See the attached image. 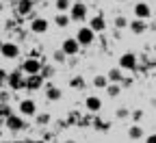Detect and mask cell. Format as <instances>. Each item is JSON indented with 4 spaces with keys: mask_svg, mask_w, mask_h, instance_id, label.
<instances>
[{
    "mask_svg": "<svg viewBox=\"0 0 156 143\" xmlns=\"http://www.w3.org/2000/svg\"><path fill=\"white\" fill-rule=\"evenodd\" d=\"M41 70H44V61H39V59H35V56L26 59L24 63H22V72H24L26 76H35V74H41Z\"/></svg>",
    "mask_w": 156,
    "mask_h": 143,
    "instance_id": "6da1fadb",
    "label": "cell"
},
{
    "mask_svg": "<svg viewBox=\"0 0 156 143\" xmlns=\"http://www.w3.org/2000/svg\"><path fill=\"white\" fill-rule=\"evenodd\" d=\"M24 76H26V74H24L22 70L11 72V74H9V80H7L9 89H13V91H17V89H26V78H24Z\"/></svg>",
    "mask_w": 156,
    "mask_h": 143,
    "instance_id": "7a4b0ae2",
    "label": "cell"
},
{
    "mask_svg": "<svg viewBox=\"0 0 156 143\" xmlns=\"http://www.w3.org/2000/svg\"><path fill=\"white\" fill-rule=\"evenodd\" d=\"M93 39H95V33L91 30V26H80V28H78V33H76V41L80 44V46H91Z\"/></svg>",
    "mask_w": 156,
    "mask_h": 143,
    "instance_id": "3957f363",
    "label": "cell"
},
{
    "mask_svg": "<svg viewBox=\"0 0 156 143\" xmlns=\"http://www.w3.org/2000/svg\"><path fill=\"white\" fill-rule=\"evenodd\" d=\"M69 17H72V22H83V20L87 17V7H85V2H74L72 9H69Z\"/></svg>",
    "mask_w": 156,
    "mask_h": 143,
    "instance_id": "277c9868",
    "label": "cell"
},
{
    "mask_svg": "<svg viewBox=\"0 0 156 143\" xmlns=\"http://www.w3.org/2000/svg\"><path fill=\"white\" fill-rule=\"evenodd\" d=\"M20 115H24V117H33V115H37V104H35L30 98H26V100L20 102Z\"/></svg>",
    "mask_w": 156,
    "mask_h": 143,
    "instance_id": "5b68a950",
    "label": "cell"
},
{
    "mask_svg": "<svg viewBox=\"0 0 156 143\" xmlns=\"http://www.w3.org/2000/svg\"><path fill=\"white\" fill-rule=\"evenodd\" d=\"M150 15H152V9H150V5L145 2V0L134 5V17L136 20H143V22H145V20H150Z\"/></svg>",
    "mask_w": 156,
    "mask_h": 143,
    "instance_id": "8992f818",
    "label": "cell"
},
{
    "mask_svg": "<svg viewBox=\"0 0 156 143\" xmlns=\"http://www.w3.org/2000/svg\"><path fill=\"white\" fill-rule=\"evenodd\" d=\"M61 50L67 56H74V54H78V50H80V44L76 41V37H69V39H65V41L61 44Z\"/></svg>",
    "mask_w": 156,
    "mask_h": 143,
    "instance_id": "52a82bcc",
    "label": "cell"
},
{
    "mask_svg": "<svg viewBox=\"0 0 156 143\" xmlns=\"http://www.w3.org/2000/svg\"><path fill=\"white\" fill-rule=\"evenodd\" d=\"M119 67L122 70H134L136 67V54L134 52H126L119 56Z\"/></svg>",
    "mask_w": 156,
    "mask_h": 143,
    "instance_id": "ba28073f",
    "label": "cell"
},
{
    "mask_svg": "<svg viewBox=\"0 0 156 143\" xmlns=\"http://www.w3.org/2000/svg\"><path fill=\"white\" fill-rule=\"evenodd\" d=\"M30 30H33L35 35H44V33L48 30V20H46V17H35L33 22H30Z\"/></svg>",
    "mask_w": 156,
    "mask_h": 143,
    "instance_id": "9c48e42d",
    "label": "cell"
},
{
    "mask_svg": "<svg viewBox=\"0 0 156 143\" xmlns=\"http://www.w3.org/2000/svg\"><path fill=\"white\" fill-rule=\"evenodd\" d=\"M0 54H2L5 59H17V56H20V48H17V44L7 41V44L2 46V50H0Z\"/></svg>",
    "mask_w": 156,
    "mask_h": 143,
    "instance_id": "30bf717a",
    "label": "cell"
},
{
    "mask_svg": "<svg viewBox=\"0 0 156 143\" xmlns=\"http://www.w3.org/2000/svg\"><path fill=\"white\" fill-rule=\"evenodd\" d=\"M85 106H87L89 113H100V109H102V100L98 98V95H87Z\"/></svg>",
    "mask_w": 156,
    "mask_h": 143,
    "instance_id": "8fae6325",
    "label": "cell"
},
{
    "mask_svg": "<svg viewBox=\"0 0 156 143\" xmlns=\"http://www.w3.org/2000/svg\"><path fill=\"white\" fill-rule=\"evenodd\" d=\"M41 85H44V76H41V74L26 76V89H28V91H37Z\"/></svg>",
    "mask_w": 156,
    "mask_h": 143,
    "instance_id": "7c38bea8",
    "label": "cell"
},
{
    "mask_svg": "<svg viewBox=\"0 0 156 143\" xmlns=\"http://www.w3.org/2000/svg\"><path fill=\"white\" fill-rule=\"evenodd\" d=\"M7 128H9V130H22V128H24V119L20 117V115H15V113L9 115V117H7Z\"/></svg>",
    "mask_w": 156,
    "mask_h": 143,
    "instance_id": "4fadbf2b",
    "label": "cell"
},
{
    "mask_svg": "<svg viewBox=\"0 0 156 143\" xmlns=\"http://www.w3.org/2000/svg\"><path fill=\"white\" fill-rule=\"evenodd\" d=\"M89 26H91L93 33H102V30L106 28V22H104V17H102V15H95V17H91Z\"/></svg>",
    "mask_w": 156,
    "mask_h": 143,
    "instance_id": "5bb4252c",
    "label": "cell"
},
{
    "mask_svg": "<svg viewBox=\"0 0 156 143\" xmlns=\"http://www.w3.org/2000/svg\"><path fill=\"white\" fill-rule=\"evenodd\" d=\"M69 22H72L69 13H56V17H54V24H56L58 28H67V26H69Z\"/></svg>",
    "mask_w": 156,
    "mask_h": 143,
    "instance_id": "9a60e30c",
    "label": "cell"
},
{
    "mask_svg": "<svg viewBox=\"0 0 156 143\" xmlns=\"http://www.w3.org/2000/svg\"><path fill=\"white\" fill-rule=\"evenodd\" d=\"M106 78H108V83H113V85H119L122 83V67H115V70H111L108 74H106Z\"/></svg>",
    "mask_w": 156,
    "mask_h": 143,
    "instance_id": "2e32d148",
    "label": "cell"
},
{
    "mask_svg": "<svg viewBox=\"0 0 156 143\" xmlns=\"http://www.w3.org/2000/svg\"><path fill=\"white\" fill-rule=\"evenodd\" d=\"M145 28H147V26H145V22H143V20H136V17H134L132 22H130V30H132L134 35H141V33H145Z\"/></svg>",
    "mask_w": 156,
    "mask_h": 143,
    "instance_id": "e0dca14e",
    "label": "cell"
},
{
    "mask_svg": "<svg viewBox=\"0 0 156 143\" xmlns=\"http://www.w3.org/2000/svg\"><path fill=\"white\" fill-rule=\"evenodd\" d=\"M46 95H48V100H50V102H56V100H61L63 91L58 89V87H48V89H46Z\"/></svg>",
    "mask_w": 156,
    "mask_h": 143,
    "instance_id": "ac0fdd59",
    "label": "cell"
},
{
    "mask_svg": "<svg viewBox=\"0 0 156 143\" xmlns=\"http://www.w3.org/2000/svg\"><path fill=\"white\" fill-rule=\"evenodd\" d=\"M28 11H33V0H20L17 13H20V15H26Z\"/></svg>",
    "mask_w": 156,
    "mask_h": 143,
    "instance_id": "d6986e66",
    "label": "cell"
},
{
    "mask_svg": "<svg viewBox=\"0 0 156 143\" xmlns=\"http://www.w3.org/2000/svg\"><path fill=\"white\" fill-rule=\"evenodd\" d=\"M72 5H74L72 0H56V5H54V7H56V11H58V13H69Z\"/></svg>",
    "mask_w": 156,
    "mask_h": 143,
    "instance_id": "ffe728a7",
    "label": "cell"
},
{
    "mask_svg": "<svg viewBox=\"0 0 156 143\" xmlns=\"http://www.w3.org/2000/svg\"><path fill=\"white\" fill-rule=\"evenodd\" d=\"M128 137H130V139H143V128H141L139 124L130 126V130H128Z\"/></svg>",
    "mask_w": 156,
    "mask_h": 143,
    "instance_id": "44dd1931",
    "label": "cell"
},
{
    "mask_svg": "<svg viewBox=\"0 0 156 143\" xmlns=\"http://www.w3.org/2000/svg\"><path fill=\"white\" fill-rule=\"evenodd\" d=\"M108 85H111V83H108L106 76H95V78H93V87H95V89H106Z\"/></svg>",
    "mask_w": 156,
    "mask_h": 143,
    "instance_id": "7402d4cb",
    "label": "cell"
},
{
    "mask_svg": "<svg viewBox=\"0 0 156 143\" xmlns=\"http://www.w3.org/2000/svg\"><path fill=\"white\" fill-rule=\"evenodd\" d=\"M69 85H72V89H83L85 87V80H83V76H74L69 80Z\"/></svg>",
    "mask_w": 156,
    "mask_h": 143,
    "instance_id": "603a6c76",
    "label": "cell"
},
{
    "mask_svg": "<svg viewBox=\"0 0 156 143\" xmlns=\"http://www.w3.org/2000/svg\"><path fill=\"white\" fill-rule=\"evenodd\" d=\"M119 91H122V85H113V83H111V85L106 87V93H108L111 98H117V95H119Z\"/></svg>",
    "mask_w": 156,
    "mask_h": 143,
    "instance_id": "cb8c5ba5",
    "label": "cell"
},
{
    "mask_svg": "<svg viewBox=\"0 0 156 143\" xmlns=\"http://www.w3.org/2000/svg\"><path fill=\"white\" fill-rule=\"evenodd\" d=\"M113 24H115V28H126V26H130V24H128V20L122 17V15H119V17H115V22H113Z\"/></svg>",
    "mask_w": 156,
    "mask_h": 143,
    "instance_id": "d4e9b609",
    "label": "cell"
},
{
    "mask_svg": "<svg viewBox=\"0 0 156 143\" xmlns=\"http://www.w3.org/2000/svg\"><path fill=\"white\" fill-rule=\"evenodd\" d=\"M37 124H39V126H46V124H50V115H48V113H44V115H37Z\"/></svg>",
    "mask_w": 156,
    "mask_h": 143,
    "instance_id": "484cf974",
    "label": "cell"
},
{
    "mask_svg": "<svg viewBox=\"0 0 156 143\" xmlns=\"http://www.w3.org/2000/svg\"><path fill=\"white\" fill-rule=\"evenodd\" d=\"M65 56H67V54H65L63 50H56V52L52 54V59L56 61V63H63V61H65Z\"/></svg>",
    "mask_w": 156,
    "mask_h": 143,
    "instance_id": "4316f807",
    "label": "cell"
},
{
    "mask_svg": "<svg viewBox=\"0 0 156 143\" xmlns=\"http://www.w3.org/2000/svg\"><path fill=\"white\" fill-rule=\"evenodd\" d=\"M0 115H2V117H9V115H13L11 106H2V109H0Z\"/></svg>",
    "mask_w": 156,
    "mask_h": 143,
    "instance_id": "83f0119b",
    "label": "cell"
},
{
    "mask_svg": "<svg viewBox=\"0 0 156 143\" xmlns=\"http://www.w3.org/2000/svg\"><path fill=\"white\" fill-rule=\"evenodd\" d=\"M7 80H9V74H7L5 70H0V85H2V83H7Z\"/></svg>",
    "mask_w": 156,
    "mask_h": 143,
    "instance_id": "f1b7e54d",
    "label": "cell"
},
{
    "mask_svg": "<svg viewBox=\"0 0 156 143\" xmlns=\"http://www.w3.org/2000/svg\"><path fill=\"white\" fill-rule=\"evenodd\" d=\"M141 117H143V111H132V119L134 121H139Z\"/></svg>",
    "mask_w": 156,
    "mask_h": 143,
    "instance_id": "f546056e",
    "label": "cell"
},
{
    "mask_svg": "<svg viewBox=\"0 0 156 143\" xmlns=\"http://www.w3.org/2000/svg\"><path fill=\"white\" fill-rule=\"evenodd\" d=\"M117 117H119V119L128 117V109H119V111H117Z\"/></svg>",
    "mask_w": 156,
    "mask_h": 143,
    "instance_id": "4dcf8cb0",
    "label": "cell"
},
{
    "mask_svg": "<svg viewBox=\"0 0 156 143\" xmlns=\"http://www.w3.org/2000/svg\"><path fill=\"white\" fill-rule=\"evenodd\" d=\"M145 143H156V134H150V137L145 139Z\"/></svg>",
    "mask_w": 156,
    "mask_h": 143,
    "instance_id": "1f68e13d",
    "label": "cell"
},
{
    "mask_svg": "<svg viewBox=\"0 0 156 143\" xmlns=\"http://www.w3.org/2000/svg\"><path fill=\"white\" fill-rule=\"evenodd\" d=\"M41 72H44V76H50V74H52V67H44Z\"/></svg>",
    "mask_w": 156,
    "mask_h": 143,
    "instance_id": "d6a6232c",
    "label": "cell"
},
{
    "mask_svg": "<svg viewBox=\"0 0 156 143\" xmlns=\"http://www.w3.org/2000/svg\"><path fill=\"white\" fill-rule=\"evenodd\" d=\"M65 143H76V141H74V139H67V141H65Z\"/></svg>",
    "mask_w": 156,
    "mask_h": 143,
    "instance_id": "836d02e7",
    "label": "cell"
},
{
    "mask_svg": "<svg viewBox=\"0 0 156 143\" xmlns=\"http://www.w3.org/2000/svg\"><path fill=\"white\" fill-rule=\"evenodd\" d=\"M2 46H5V41H2V39H0V50H2Z\"/></svg>",
    "mask_w": 156,
    "mask_h": 143,
    "instance_id": "e575fe53",
    "label": "cell"
},
{
    "mask_svg": "<svg viewBox=\"0 0 156 143\" xmlns=\"http://www.w3.org/2000/svg\"><path fill=\"white\" fill-rule=\"evenodd\" d=\"M72 2H85V0H72Z\"/></svg>",
    "mask_w": 156,
    "mask_h": 143,
    "instance_id": "d590c367",
    "label": "cell"
},
{
    "mask_svg": "<svg viewBox=\"0 0 156 143\" xmlns=\"http://www.w3.org/2000/svg\"><path fill=\"white\" fill-rule=\"evenodd\" d=\"M15 143H26V141H15Z\"/></svg>",
    "mask_w": 156,
    "mask_h": 143,
    "instance_id": "8d00e7d4",
    "label": "cell"
},
{
    "mask_svg": "<svg viewBox=\"0 0 156 143\" xmlns=\"http://www.w3.org/2000/svg\"><path fill=\"white\" fill-rule=\"evenodd\" d=\"M0 11H2V2H0Z\"/></svg>",
    "mask_w": 156,
    "mask_h": 143,
    "instance_id": "74e56055",
    "label": "cell"
},
{
    "mask_svg": "<svg viewBox=\"0 0 156 143\" xmlns=\"http://www.w3.org/2000/svg\"><path fill=\"white\" fill-rule=\"evenodd\" d=\"M117 2H124V0H117Z\"/></svg>",
    "mask_w": 156,
    "mask_h": 143,
    "instance_id": "f35d334b",
    "label": "cell"
}]
</instances>
